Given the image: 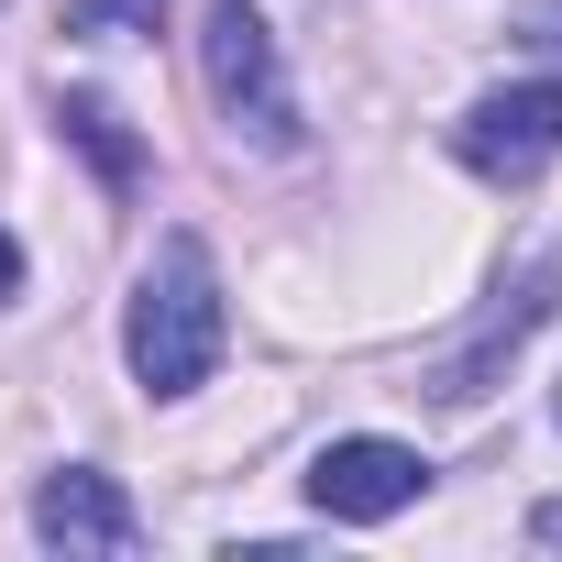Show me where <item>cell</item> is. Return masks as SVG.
I'll return each instance as SVG.
<instances>
[{"mask_svg": "<svg viewBox=\"0 0 562 562\" xmlns=\"http://www.w3.org/2000/svg\"><path fill=\"white\" fill-rule=\"evenodd\" d=\"M221 331H232V321H221V265H210V243H199V232H166L155 265H144V288H133V310H122L133 386H144V397H188V386H210Z\"/></svg>", "mask_w": 562, "mask_h": 562, "instance_id": "obj_1", "label": "cell"}, {"mask_svg": "<svg viewBox=\"0 0 562 562\" xmlns=\"http://www.w3.org/2000/svg\"><path fill=\"white\" fill-rule=\"evenodd\" d=\"M199 78H210L221 122L254 133L265 155L299 144V100H288V67H276V34H265L254 0H210V23H199Z\"/></svg>", "mask_w": 562, "mask_h": 562, "instance_id": "obj_2", "label": "cell"}, {"mask_svg": "<svg viewBox=\"0 0 562 562\" xmlns=\"http://www.w3.org/2000/svg\"><path fill=\"white\" fill-rule=\"evenodd\" d=\"M452 155L485 177V188H529L562 166V89L551 78H518V89H485L463 122H452Z\"/></svg>", "mask_w": 562, "mask_h": 562, "instance_id": "obj_3", "label": "cell"}, {"mask_svg": "<svg viewBox=\"0 0 562 562\" xmlns=\"http://www.w3.org/2000/svg\"><path fill=\"white\" fill-rule=\"evenodd\" d=\"M419 496H430V463H419L408 441H386V430L321 441V463H310V507L342 518V529H375V518H397V507H419Z\"/></svg>", "mask_w": 562, "mask_h": 562, "instance_id": "obj_4", "label": "cell"}, {"mask_svg": "<svg viewBox=\"0 0 562 562\" xmlns=\"http://www.w3.org/2000/svg\"><path fill=\"white\" fill-rule=\"evenodd\" d=\"M34 540L67 551V562H133L144 551V518H133V496L100 463H67V474L34 485Z\"/></svg>", "mask_w": 562, "mask_h": 562, "instance_id": "obj_5", "label": "cell"}, {"mask_svg": "<svg viewBox=\"0 0 562 562\" xmlns=\"http://www.w3.org/2000/svg\"><path fill=\"white\" fill-rule=\"evenodd\" d=\"M551 288H562V265H540V276H529L518 310H496V321L441 364V386H430V397H452V408H463V397H485V364H496V353H518V331H540V321H551Z\"/></svg>", "mask_w": 562, "mask_h": 562, "instance_id": "obj_6", "label": "cell"}, {"mask_svg": "<svg viewBox=\"0 0 562 562\" xmlns=\"http://www.w3.org/2000/svg\"><path fill=\"white\" fill-rule=\"evenodd\" d=\"M56 122H67V144H78V155H89L111 188H133V177H144V144L122 133V111H111L100 89H67V100H56Z\"/></svg>", "mask_w": 562, "mask_h": 562, "instance_id": "obj_7", "label": "cell"}, {"mask_svg": "<svg viewBox=\"0 0 562 562\" xmlns=\"http://www.w3.org/2000/svg\"><path fill=\"white\" fill-rule=\"evenodd\" d=\"M155 12H166V0H67L78 34H155Z\"/></svg>", "mask_w": 562, "mask_h": 562, "instance_id": "obj_8", "label": "cell"}, {"mask_svg": "<svg viewBox=\"0 0 562 562\" xmlns=\"http://www.w3.org/2000/svg\"><path fill=\"white\" fill-rule=\"evenodd\" d=\"M12 299H23V243L0 232V310H12Z\"/></svg>", "mask_w": 562, "mask_h": 562, "instance_id": "obj_9", "label": "cell"}, {"mask_svg": "<svg viewBox=\"0 0 562 562\" xmlns=\"http://www.w3.org/2000/svg\"><path fill=\"white\" fill-rule=\"evenodd\" d=\"M529 45H551V56H562V0H540V12H529Z\"/></svg>", "mask_w": 562, "mask_h": 562, "instance_id": "obj_10", "label": "cell"}, {"mask_svg": "<svg viewBox=\"0 0 562 562\" xmlns=\"http://www.w3.org/2000/svg\"><path fill=\"white\" fill-rule=\"evenodd\" d=\"M540 540H562V507H540Z\"/></svg>", "mask_w": 562, "mask_h": 562, "instance_id": "obj_11", "label": "cell"}]
</instances>
